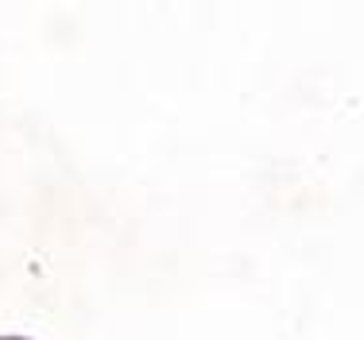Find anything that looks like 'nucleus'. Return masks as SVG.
I'll return each mask as SVG.
<instances>
[]
</instances>
